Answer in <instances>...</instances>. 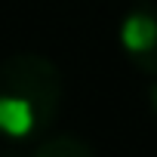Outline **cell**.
<instances>
[{
    "label": "cell",
    "mask_w": 157,
    "mask_h": 157,
    "mask_svg": "<svg viewBox=\"0 0 157 157\" xmlns=\"http://www.w3.org/2000/svg\"><path fill=\"white\" fill-rule=\"evenodd\" d=\"M148 102H151V108L157 111V80L151 83V90H148Z\"/></svg>",
    "instance_id": "obj_4"
},
{
    "label": "cell",
    "mask_w": 157,
    "mask_h": 157,
    "mask_svg": "<svg viewBox=\"0 0 157 157\" xmlns=\"http://www.w3.org/2000/svg\"><path fill=\"white\" fill-rule=\"evenodd\" d=\"M117 37L123 56L142 74L157 77V0H132L120 19Z\"/></svg>",
    "instance_id": "obj_2"
},
{
    "label": "cell",
    "mask_w": 157,
    "mask_h": 157,
    "mask_svg": "<svg viewBox=\"0 0 157 157\" xmlns=\"http://www.w3.org/2000/svg\"><path fill=\"white\" fill-rule=\"evenodd\" d=\"M10 157H96V154L77 136H52V139H37L34 145H22Z\"/></svg>",
    "instance_id": "obj_3"
},
{
    "label": "cell",
    "mask_w": 157,
    "mask_h": 157,
    "mask_svg": "<svg viewBox=\"0 0 157 157\" xmlns=\"http://www.w3.org/2000/svg\"><path fill=\"white\" fill-rule=\"evenodd\" d=\"M65 83L52 59L13 52L0 62V132L22 145L43 139L62 108Z\"/></svg>",
    "instance_id": "obj_1"
}]
</instances>
